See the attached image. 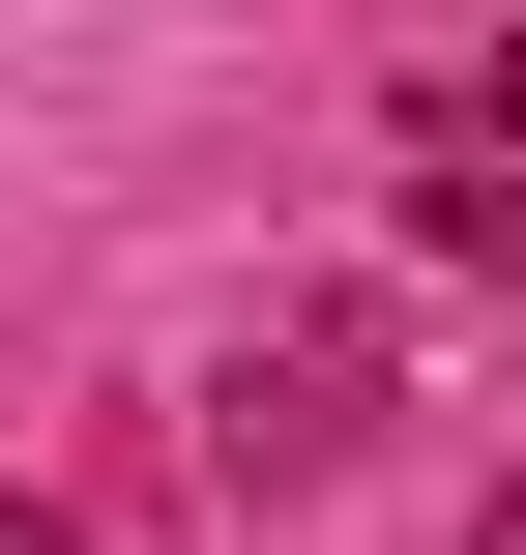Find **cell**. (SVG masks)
Wrapping results in <instances>:
<instances>
[{"label": "cell", "mask_w": 526, "mask_h": 555, "mask_svg": "<svg viewBox=\"0 0 526 555\" xmlns=\"http://www.w3.org/2000/svg\"><path fill=\"white\" fill-rule=\"evenodd\" d=\"M410 234H439V263H498V293H526V176H498V146H439V176H410Z\"/></svg>", "instance_id": "7a4b0ae2"}, {"label": "cell", "mask_w": 526, "mask_h": 555, "mask_svg": "<svg viewBox=\"0 0 526 555\" xmlns=\"http://www.w3.org/2000/svg\"><path fill=\"white\" fill-rule=\"evenodd\" d=\"M410 146H526V29L469 59V88H439V117H410Z\"/></svg>", "instance_id": "3957f363"}, {"label": "cell", "mask_w": 526, "mask_h": 555, "mask_svg": "<svg viewBox=\"0 0 526 555\" xmlns=\"http://www.w3.org/2000/svg\"><path fill=\"white\" fill-rule=\"evenodd\" d=\"M469 555H526V498H498V527H469Z\"/></svg>", "instance_id": "5b68a950"}, {"label": "cell", "mask_w": 526, "mask_h": 555, "mask_svg": "<svg viewBox=\"0 0 526 555\" xmlns=\"http://www.w3.org/2000/svg\"><path fill=\"white\" fill-rule=\"evenodd\" d=\"M0 555H88V527H59V498H29V468H0Z\"/></svg>", "instance_id": "277c9868"}, {"label": "cell", "mask_w": 526, "mask_h": 555, "mask_svg": "<svg viewBox=\"0 0 526 555\" xmlns=\"http://www.w3.org/2000/svg\"><path fill=\"white\" fill-rule=\"evenodd\" d=\"M205 439H234V468H351V439H381V322H351V293H322V322H264Z\"/></svg>", "instance_id": "6da1fadb"}]
</instances>
